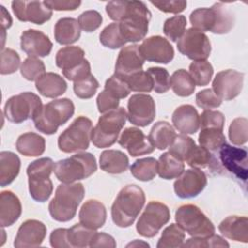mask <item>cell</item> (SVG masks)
Returning a JSON list of instances; mask_svg holds the SVG:
<instances>
[{
    "mask_svg": "<svg viewBox=\"0 0 248 248\" xmlns=\"http://www.w3.org/2000/svg\"><path fill=\"white\" fill-rule=\"evenodd\" d=\"M218 229L229 239L243 243L248 242V219L246 216H229L219 224Z\"/></svg>",
    "mask_w": 248,
    "mask_h": 248,
    "instance_id": "obj_27",
    "label": "cell"
},
{
    "mask_svg": "<svg viewBox=\"0 0 248 248\" xmlns=\"http://www.w3.org/2000/svg\"><path fill=\"white\" fill-rule=\"evenodd\" d=\"M207 184L205 173L198 169H189L174 181L173 189L176 196L180 199H191L202 192Z\"/></svg>",
    "mask_w": 248,
    "mask_h": 248,
    "instance_id": "obj_16",
    "label": "cell"
},
{
    "mask_svg": "<svg viewBox=\"0 0 248 248\" xmlns=\"http://www.w3.org/2000/svg\"><path fill=\"white\" fill-rule=\"evenodd\" d=\"M53 169L54 163L48 157L37 159L27 167L26 172L28 175L29 193L36 202H46L51 196L53 184L49 176Z\"/></svg>",
    "mask_w": 248,
    "mask_h": 248,
    "instance_id": "obj_7",
    "label": "cell"
},
{
    "mask_svg": "<svg viewBox=\"0 0 248 248\" xmlns=\"http://www.w3.org/2000/svg\"><path fill=\"white\" fill-rule=\"evenodd\" d=\"M73 88L77 97L80 99H90L95 95L99 88V82L93 75H90L82 79L75 81Z\"/></svg>",
    "mask_w": 248,
    "mask_h": 248,
    "instance_id": "obj_49",
    "label": "cell"
},
{
    "mask_svg": "<svg viewBox=\"0 0 248 248\" xmlns=\"http://www.w3.org/2000/svg\"><path fill=\"white\" fill-rule=\"evenodd\" d=\"M36 89L46 98H56L67 90V82L56 73H45L36 80Z\"/></svg>",
    "mask_w": 248,
    "mask_h": 248,
    "instance_id": "obj_28",
    "label": "cell"
},
{
    "mask_svg": "<svg viewBox=\"0 0 248 248\" xmlns=\"http://www.w3.org/2000/svg\"><path fill=\"white\" fill-rule=\"evenodd\" d=\"M170 86L172 91L180 97H188L195 91L196 84L190 74L184 70H176L170 77Z\"/></svg>",
    "mask_w": 248,
    "mask_h": 248,
    "instance_id": "obj_37",
    "label": "cell"
},
{
    "mask_svg": "<svg viewBox=\"0 0 248 248\" xmlns=\"http://www.w3.org/2000/svg\"><path fill=\"white\" fill-rule=\"evenodd\" d=\"M132 175L140 181H150L157 174V160L146 157L136 160L130 167Z\"/></svg>",
    "mask_w": 248,
    "mask_h": 248,
    "instance_id": "obj_38",
    "label": "cell"
},
{
    "mask_svg": "<svg viewBox=\"0 0 248 248\" xmlns=\"http://www.w3.org/2000/svg\"><path fill=\"white\" fill-rule=\"evenodd\" d=\"M62 73H63V76L65 78H67V79L72 80L74 82L92 75L90 63L88 62L87 59H84L83 62L80 63L78 66H77L73 69H70V70L62 71Z\"/></svg>",
    "mask_w": 248,
    "mask_h": 248,
    "instance_id": "obj_58",
    "label": "cell"
},
{
    "mask_svg": "<svg viewBox=\"0 0 248 248\" xmlns=\"http://www.w3.org/2000/svg\"><path fill=\"white\" fill-rule=\"evenodd\" d=\"M125 80L127 81L131 91L148 93L151 90H153V81L150 75L147 72H138L129 77L128 78H126Z\"/></svg>",
    "mask_w": 248,
    "mask_h": 248,
    "instance_id": "obj_50",
    "label": "cell"
},
{
    "mask_svg": "<svg viewBox=\"0 0 248 248\" xmlns=\"http://www.w3.org/2000/svg\"><path fill=\"white\" fill-rule=\"evenodd\" d=\"M20 170V159L12 151L0 152V185L5 187L11 184Z\"/></svg>",
    "mask_w": 248,
    "mask_h": 248,
    "instance_id": "obj_32",
    "label": "cell"
},
{
    "mask_svg": "<svg viewBox=\"0 0 248 248\" xmlns=\"http://www.w3.org/2000/svg\"><path fill=\"white\" fill-rule=\"evenodd\" d=\"M16 150L26 157H37L42 155L46 149V140L39 134L28 132L17 138Z\"/></svg>",
    "mask_w": 248,
    "mask_h": 248,
    "instance_id": "obj_31",
    "label": "cell"
},
{
    "mask_svg": "<svg viewBox=\"0 0 248 248\" xmlns=\"http://www.w3.org/2000/svg\"><path fill=\"white\" fill-rule=\"evenodd\" d=\"M185 240L184 230L177 224H170L162 232L156 245L157 248L182 247Z\"/></svg>",
    "mask_w": 248,
    "mask_h": 248,
    "instance_id": "obj_39",
    "label": "cell"
},
{
    "mask_svg": "<svg viewBox=\"0 0 248 248\" xmlns=\"http://www.w3.org/2000/svg\"><path fill=\"white\" fill-rule=\"evenodd\" d=\"M109 18L119 22L126 43H137L144 39L148 32L151 13L142 1H109L106 5Z\"/></svg>",
    "mask_w": 248,
    "mask_h": 248,
    "instance_id": "obj_1",
    "label": "cell"
},
{
    "mask_svg": "<svg viewBox=\"0 0 248 248\" xmlns=\"http://www.w3.org/2000/svg\"><path fill=\"white\" fill-rule=\"evenodd\" d=\"M196 104L203 109L216 108L222 104V100L213 92L212 89H203L197 93Z\"/></svg>",
    "mask_w": 248,
    "mask_h": 248,
    "instance_id": "obj_56",
    "label": "cell"
},
{
    "mask_svg": "<svg viewBox=\"0 0 248 248\" xmlns=\"http://www.w3.org/2000/svg\"><path fill=\"white\" fill-rule=\"evenodd\" d=\"M96 101L98 110L101 113H106L108 111L113 110L119 106V100L105 89L101 93H99Z\"/></svg>",
    "mask_w": 248,
    "mask_h": 248,
    "instance_id": "obj_57",
    "label": "cell"
},
{
    "mask_svg": "<svg viewBox=\"0 0 248 248\" xmlns=\"http://www.w3.org/2000/svg\"><path fill=\"white\" fill-rule=\"evenodd\" d=\"M153 81V90L156 93H166L170 87V77L165 68L150 67L146 71Z\"/></svg>",
    "mask_w": 248,
    "mask_h": 248,
    "instance_id": "obj_48",
    "label": "cell"
},
{
    "mask_svg": "<svg viewBox=\"0 0 248 248\" xmlns=\"http://www.w3.org/2000/svg\"><path fill=\"white\" fill-rule=\"evenodd\" d=\"M172 124L182 134H195L200 127V115L192 105H181L175 108L171 117Z\"/></svg>",
    "mask_w": 248,
    "mask_h": 248,
    "instance_id": "obj_24",
    "label": "cell"
},
{
    "mask_svg": "<svg viewBox=\"0 0 248 248\" xmlns=\"http://www.w3.org/2000/svg\"><path fill=\"white\" fill-rule=\"evenodd\" d=\"M96 232H97L95 230L87 228L81 223L74 225L71 229H69L68 232V238L71 247L83 248L90 246V243Z\"/></svg>",
    "mask_w": 248,
    "mask_h": 248,
    "instance_id": "obj_40",
    "label": "cell"
},
{
    "mask_svg": "<svg viewBox=\"0 0 248 248\" xmlns=\"http://www.w3.org/2000/svg\"><path fill=\"white\" fill-rule=\"evenodd\" d=\"M118 143L127 151L132 157H138L152 153L155 147L150 142L148 137H146L141 130L136 127L126 128L119 140Z\"/></svg>",
    "mask_w": 248,
    "mask_h": 248,
    "instance_id": "obj_23",
    "label": "cell"
},
{
    "mask_svg": "<svg viewBox=\"0 0 248 248\" xmlns=\"http://www.w3.org/2000/svg\"><path fill=\"white\" fill-rule=\"evenodd\" d=\"M187 19L185 16L178 15L166 19L164 23V33L172 42H177L185 32Z\"/></svg>",
    "mask_w": 248,
    "mask_h": 248,
    "instance_id": "obj_45",
    "label": "cell"
},
{
    "mask_svg": "<svg viewBox=\"0 0 248 248\" xmlns=\"http://www.w3.org/2000/svg\"><path fill=\"white\" fill-rule=\"evenodd\" d=\"M105 90L109 92L118 100L126 98L131 92L127 81L116 75H112L106 80Z\"/></svg>",
    "mask_w": 248,
    "mask_h": 248,
    "instance_id": "obj_51",
    "label": "cell"
},
{
    "mask_svg": "<svg viewBox=\"0 0 248 248\" xmlns=\"http://www.w3.org/2000/svg\"><path fill=\"white\" fill-rule=\"evenodd\" d=\"M152 5H154L158 10L164 13H171L178 14L185 10L187 6V2L183 0H170V1H151Z\"/></svg>",
    "mask_w": 248,
    "mask_h": 248,
    "instance_id": "obj_59",
    "label": "cell"
},
{
    "mask_svg": "<svg viewBox=\"0 0 248 248\" xmlns=\"http://www.w3.org/2000/svg\"><path fill=\"white\" fill-rule=\"evenodd\" d=\"M244 74L238 71L232 69L221 71L212 81V90L221 100H232L240 94Z\"/></svg>",
    "mask_w": 248,
    "mask_h": 248,
    "instance_id": "obj_15",
    "label": "cell"
},
{
    "mask_svg": "<svg viewBox=\"0 0 248 248\" xmlns=\"http://www.w3.org/2000/svg\"><path fill=\"white\" fill-rule=\"evenodd\" d=\"M84 50L77 46H69L60 48L55 56V63L62 71L73 69L83 62Z\"/></svg>",
    "mask_w": 248,
    "mask_h": 248,
    "instance_id": "obj_35",
    "label": "cell"
},
{
    "mask_svg": "<svg viewBox=\"0 0 248 248\" xmlns=\"http://www.w3.org/2000/svg\"><path fill=\"white\" fill-rule=\"evenodd\" d=\"M69 229H55L49 235L50 245L54 248H69L71 247L68 238Z\"/></svg>",
    "mask_w": 248,
    "mask_h": 248,
    "instance_id": "obj_60",
    "label": "cell"
},
{
    "mask_svg": "<svg viewBox=\"0 0 248 248\" xmlns=\"http://www.w3.org/2000/svg\"><path fill=\"white\" fill-rule=\"evenodd\" d=\"M44 2L50 10L54 11H75L81 4L78 0H47Z\"/></svg>",
    "mask_w": 248,
    "mask_h": 248,
    "instance_id": "obj_61",
    "label": "cell"
},
{
    "mask_svg": "<svg viewBox=\"0 0 248 248\" xmlns=\"http://www.w3.org/2000/svg\"><path fill=\"white\" fill-rule=\"evenodd\" d=\"M193 28L201 31H210L214 34L229 33L234 24V16L226 4L218 2L210 8H199L190 15Z\"/></svg>",
    "mask_w": 248,
    "mask_h": 248,
    "instance_id": "obj_3",
    "label": "cell"
},
{
    "mask_svg": "<svg viewBox=\"0 0 248 248\" xmlns=\"http://www.w3.org/2000/svg\"><path fill=\"white\" fill-rule=\"evenodd\" d=\"M99 38L104 46L111 49L119 48L126 44V41L120 31L119 22H112L107 25L100 33Z\"/></svg>",
    "mask_w": 248,
    "mask_h": 248,
    "instance_id": "obj_42",
    "label": "cell"
},
{
    "mask_svg": "<svg viewBox=\"0 0 248 248\" xmlns=\"http://www.w3.org/2000/svg\"><path fill=\"white\" fill-rule=\"evenodd\" d=\"M182 247H230V244L220 235L211 234L205 237H193L187 239Z\"/></svg>",
    "mask_w": 248,
    "mask_h": 248,
    "instance_id": "obj_53",
    "label": "cell"
},
{
    "mask_svg": "<svg viewBox=\"0 0 248 248\" xmlns=\"http://www.w3.org/2000/svg\"><path fill=\"white\" fill-rule=\"evenodd\" d=\"M92 121L85 116L77 117L58 138V147L62 152L73 153L86 150L92 133Z\"/></svg>",
    "mask_w": 248,
    "mask_h": 248,
    "instance_id": "obj_9",
    "label": "cell"
},
{
    "mask_svg": "<svg viewBox=\"0 0 248 248\" xmlns=\"http://www.w3.org/2000/svg\"><path fill=\"white\" fill-rule=\"evenodd\" d=\"M184 163L170 152H165L157 161V172L163 179L177 178L184 170Z\"/></svg>",
    "mask_w": 248,
    "mask_h": 248,
    "instance_id": "obj_34",
    "label": "cell"
},
{
    "mask_svg": "<svg viewBox=\"0 0 248 248\" xmlns=\"http://www.w3.org/2000/svg\"><path fill=\"white\" fill-rule=\"evenodd\" d=\"M127 113L124 108H117L100 116L92 129L91 140L98 148H106L116 142L119 133L125 125Z\"/></svg>",
    "mask_w": 248,
    "mask_h": 248,
    "instance_id": "obj_8",
    "label": "cell"
},
{
    "mask_svg": "<svg viewBox=\"0 0 248 248\" xmlns=\"http://www.w3.org/2000/svg\"><path fill=\"white\" fill-rule=\"evenodd\" d=\"M75 105L68 98L53 100L43 106L40 113L33 119L35 127L46 135L55 134L73 116Z\"/></svg>",
    "mask_w": 248,
    "mask_h": 248,
    "instance_id": "obj_6",
    "label": "cell"
},
{
    "mask_svg": "<svg viewBox=\"0 0 248 248\" xmlns=\"http://www.w3.org/2000/svg\"><path fill=\"white\" fill-rule=\"evenodd\" d=\"M89 247H116L115 239L106 232H96Z\"/></svg>",
    "mask_w": 248,
    "mask_h": 248,
    "instance_id": "obj_62",
    "label": "cell"
},
{
    "mask_svg": "<svg viewBox=\"0 0 248 248\" xmlns=\"http://www.w3.org/2000/svg\"><path fill=\"white\" fill-rule=\"evenodd\" d=\"M225 116L221 111L204 109L200 115V126L202 128H217L220 130L224 129Z\"/></svg>",
    "mask_w": 248,
    "mask_h": 248,
    "instance_id": "obj_55",
    "label": "cell"
},
{
    "mask_svg": "<svg viewBox=\"0 0 248 248\" xmlns=\"http://www.w3.org/2000/svg\"><path fill=\"white\" fill-rule=\"evenodd\" d=\"M84 187L81 183H62L58 185L54 198L48 204L50 216L58 222L72 220L78 206L84 198Z\"/></svg>",
    "mask_w": 248,
    "mask_h": 248,
    "instance_id": "obj_4",
    "label": "cell"
},
{
    "mask_svg": "<svg viewBox=\"0 0 248 248\" xmlns=\"http://www.w3.org/2000/svg\"><path fill=\"white\" fill-rule=\"evenodd\" d=\"M78 21L80 29L89 33L95 31L101 26L103 17L99 12L95 10H89L80 14Z\"/></svg>",
    "mask_w": 248,
    "mask_h": 248,
    "instance_id": "obj_54",
    "label": "cell"
},
{
    "mask_svg": "<svg viewBox=\"0 0 248 248\" xmlns=\"http://www.w3.org/2000/svg\"><path fill=\"white\" fill-rule=\"evenodd\" d=\"M170 218L169 207L160 202L151 201L145 206L137 223V232L144 237L155 236Z\"/></svg>",
    "mask_w": 248,
    "mask_h": 248,
    "instance_id": "obj_12",
    "label": "cell"
},
{
    "mask_svg": "<svg viewBox=\"0 0 248 248\" xmlns=\"http://www.w3.org/2000/svg\"><path fill=\"white\" fill-rule=\"evenodd\" d=\"M177 49L194 61H202L210 55L211 44L204 33L191 27L178 40Z\"/></svg>",
    "mask_w": 248,
    "mask_h": 248,
    "instance_id": "obj_13",
    "label": "cell"
},
{
    "mask_svg": "<svg viewBox=\"0 0 248 248\" xmlns=\"http://www.w3.org/2000/svg\"><path fill=\"white\" fill-rule=\"evenodd\" d=\"M0 8H1V25H2V31L5 32L6 29H8V28L11 27L13 20H12V17H11V16H10L9 12L5 9V7L1 5Z\"/></svg>",
    "mask_w": 248,
    "mask_h": 248,
    "instance_id": "obj_63",
    "label": "cell"
},
{
    "mask_svg": "<svg viewBox=\"0 0 248 248\" xmlns=\"http://www.w3.org/2000/svg\"><path fill=\"white\" fill-rule=\"evenodd\" d=\"M186 163L193 169L203 170L208 169L215 170L219 169V164L216 158L210 153L209 150L202 146H195L186 159Z\"/></svg>",
    "mask_w": 248,
    "mask_h": 248,
    "instance_id": "obj_36",
    "label": "cell"
},
{
    "mask_svg": "<svg viewBox=\"0 0 248 248\" xmlns=\"http://www.w3.org/2000/svg\"><path fill=\"white\" fill-rule=\"evenodd\" d=\"M12 10L18 20L39 25L49 20L52 16V10L44 1H13Z\"/></svg>",
    "mask_w": 248,
    "mask_h": 248,
    "instance_id": "obj_19",
    "label": "cell"
},
{
    "mask_svg": "<svg viewBox=\"0 0 248 248\" xmlns=\"http://www.w3.org/2000/svg\"><path fill=\"white\" fill-rule=\"evenodd\" d=\"M139 50L144 60L168 64L174 57V49L170 43L164 37L156 35L144 39Z\"/></svg>",
    "mask_w": 248,
    "mask_h": 248,
    "instance_id": "obj_17",
    "label": "cell"
},
{
    "mask_svg": "<svg viewBox=\"0 0 248 248\" xmlns=\"http://www.w3.org/2000/svg\"><path fill=\"white\" fill-rule=\"evenodd\" d=\"M139 245H143V246H147V247H149V244H147V243H144V242H139V240L138 239H136L134 242H131V243H129L128 245H127V247H130V246H139Z\"/></svg>",
    "mask_w": 248,
    "mask_h": 248,
    "instance_id": "obj_64",
    "label": "cell"
},
{
    "mask_svg": "<svg viewBox=\"0 0 248 248\" xmlns=\"http://www.w3.org/2000/svg\"><path fill=\"white\" fill-rule=\"evenodd\" d=\"M226 142L223 130L217 128H202L199 135V143L209 151L218 150Z\"/></svg>",
    "mask_w": 248,
    "mask_h": 248,
    "instance_id": "obj_41",
    "label": "cell"
},
{
    "mask_svg": "<svg viewBox=\"0 0 248 248\" xmlns=\"http://www.w3.org/2000/svg\"><path fill=\"white\" fill-rule=\"evenodd\" d=\"M19 199L12 191H3L0 194V223L1 227L14 225L21 214Z\"/></svg>",
    "mask_w": 248,
    "mask_h": 248,
    "instance_id": "obj_26",
    "label": "cell"
},
{
    "mask_svg": "<svg viewBox=\"0 0 248 248\" xmlns=\"http://www.w3.org/2000/svg\"><path fill=\"white\" fill-rule=\"evenodd\" d=\"M97 170V162L93 154L81 152L54 164V174L62 183H74L85 179Z\"/></svg>",
    "mask_w": 248,
    "mask_h": 248,
    "instance_id": "obj_5",
    "label": "cell"
},
{
    "mask_svg": "<svg viewBox=\"0 0 248 248\" xmlns=\"http://www.w3.org/2000/svg\"><path fill=\"white\" fill-rule=\"evenodd\" d=\"M100 168L111 174H118L124 172L129 167V159L127 155L115 149L105 150L100 155Z\"/></svg>",
    "mask_w": 248,
    "mask_h": 248,
    "instance_id": "obj_30",
    "label": "cell"
},
{
    "mask_svg": "<svg viewBox=\"0 0 248 248\" xmlns=\"http://www.w3.org/2000/svg\"><path fill=\"white\" fill-rule=\"evenodd\" d=\"M248 121L245 117H237L229 127V139L234 145H242L248 139Z\"/></svg>",
    "mask_w": 248,
    "mask_h": 248,
    "instance_id": "obj_46",
    "label": "cell"
},
{
    "mask_svg": "<svg viewBox=\"0 0 248 248\" xmlns=\"http://www.w3.org/2000/svg\"><path fill=\"white\" fill-rule=\"evenodd\" d=\"M145 202V195L140 187L129 184L123 187L111 205V218L120 228H128L137 219Z\"/></svg>",
    "mask_w": 248,
    "mask_h": 248,
    "instance_id": "obj_2",
    "label": "cell"
},
{
    "mask_svg": "<svg viewBox=\"0 0 248 248\" xmlns=\"http://www.w3.org/2000/svg\"><path fill=\"white\" fill-rule=\"evenodd\" d=\"M46 234V227L43 222L35 219L26 220L17 230L14 246L16 248L38 247L43 243Z\"/></svg>",
    "mask_w": 248,
    "mask_h": 248,
    "instance_id": "obj_21",
    "label": "cell"
},
{
    "mask_svg": "<svg viewBox=\"0 0 248 248\" xmlns=\"http://www.w3.org/2000/svg\"><path fill=\"white\" fill-rule=\"evenodd\" d=\"M175 136V131L169 122L158 121L152 126L148 139L154 147L164 150L170 146Z\"/></svg>",
    "mask_w": 248,
    "mask_h": 248,
    "instance_id": "obj_33",
    "label": "cell"
},
{
    "mask_svg": "<svg viewBox=\"0 0 248 248\" xmlns=\"http://www.w3.org/2000/svg\"><path fill=\"white\" fill-rule=\"evenodd\" d=\"M80 26L74 17H62L54 26V38L60 45H71L80 37Z\"/></svg>",
    "mask_w": 248,
    "mask_h": 248,
    "instance_id": "obj_29",
    "label": "cell"
},
{
    "mask_svg": "<svg viewBox=\"0 0 248 248\" xmlns=\"http://www.w3.org/2000/svg\"><path fill=\"white\" fill-rule=\"evenodd\" d=\"M195 146L196 142L192 138L184 134L176 135L169 146V152H170L172 155L179 158L180 160L186 161L188 155Z\"/></svg>",
    "mask_w": 248,
    "mask_h": 248,
    "instance_id": "obj_44",
    "label": "cell"
},
{
    "mask_svg": "<svg viewBox=\"0 0 248 248\" xmlns=\"http://www.w3.org/2000/svg\"><path fill=\"white\" fill-rule=\"evenodd\" d=\"M79 223L87 228L97 230L102 228L107 219V210L105 205L97 200L86 201L78 213Z\"/></svg>",
    "mask_w": 248,
    "mask_h": 248,
    "instance_id": "obj_25",
    "label": "cell"
},
{
    "mask_svg": "<svg viewBox=\"0 0 248 248\" xmlns=\"http://www.w3.org/2000/svg\"><path fill=\"white\" fill-rule=\"evenodd\" d=\"M42 100L33 92H22L9 98L4 106L6 118L16 124L34 119L42 110Z\"/></svg>",
    "mask_w": 248,
    "mask_h": 248,
    "instance_id": "obj_10",
    "label": "cell"
},
{
    "mask_svg": "<svg viewBox=\"0 0 248 248\" xmlns=\"http://www.w3.org/2000/svg\"><path fill=\"white\" fill-rule=\"evenodd\" d=\"M127 118L131 124L140 127L149 125L155 118L156 108L153 98L148 94H134L127 104Z\"/></svg>",
    "mask_w": 248,
    "mask_h": 248,
    "instance_id": "obj_14",
    "label": "cell"
},
{
    "mask_svg": "<svg viewBox=\"0 0 248 248\" xmlns=\"http://www.w3.org/2000/svg\"><path fill=\"white\" fill-rule=\"evenodd\" d=\"M189 74L198 86L207 85L213 76V67L206 61H194L189 66Z\"/></svg>",
    "mask_w": 248,
    "mask_h": 248,
    "instance_id": "obj_43",
    "label": "cell"
},
{
    "mask_svg": "<svg viewBox=\"0 0 248 248\" xmlns=\"http://www.w3.org/2000/svg\"><path fill=\"white\" fill-rule=\"evenodd\" d=\"M175 221L193 237H205L215 232V227L195 204H183L175 211Z\"/></svg>",
    "mask_w": 248,
    "mask_h": 248,
    "instance_id": "obj_11",
    "label": "cell"
},
{
    "mask_svg": "<svg viewBox=\"0 0 248 248\" xmlns=\"http://www.w3.org/2000/svg\"><path fill=\"white\" fill-rule=\"evenodd\" d=\"M143 63L144 59L139 50L138 45L124 46L118 53L114 75L126 79L132 75L142 71Z\"/></svg>",
    "mask_w": 248,
    "mask_h": 248,
    "instance_id": "obj_20",
    "label": "cell"
},
{
    "mask_svg": "<svg viewBox=\"0 0 248 248\" xmlns=\"http://www.w3.org/2000/svg\"><path fill=\"white\" fill-rule=\"evenodd\" d=\"M20 65V57L18 53L12 48H4L1 51V75H10L18 69Z\"/></svg>",
    "mask_w": 248,
    "mask_h": 248,
    "instance_id": "obj_52",
    "label": "cell"
},
{
    "mask_svg": "<svg viewBox=\"0 0 248 248\" xmlns=\"http://www.w3.org/2000/svg\"><path fill=\"white\" fill-rule=\"evenodd\" d=\"M46 73V66L42 60L37 57H27L20 65L21 76L30 81L37 80Z\"/></svg>",
    "mask_w": 248,
    "mask_h": 248,
    "instance_id": "obj_47",
    "label": "cell"
},
{
    "mask_svg": "<svg viewBox=\"0 0 248 248\" xmlns=\"http://www.w3.org/2000/svg\"><path fill=\"white\" fill-rule=\"evenodd\" d=\"M20 47L28 57H45L52 49V43L44 32L28 29L20 36Z\"/></svg>",
    "mask_w": 248,
    "mask_h": 248,
    "instance_id": "obj_22",
    "label": "cell"
},
{
    "mask_svg": "<svg viewBox=\"0 0 248 248\" xmlns=\"http://www.w3.org/2000/svg\"><path fill=\"white\" fill-rule=\"evenodd\" d=\"M219 155L225 169L245 182L248 176L247 150L225 142L219 148Z\"/></svg>",
    "mask_w": 248,
    "mask_h": 248,
    "instance_id": "obj_18",
    "label": "cell"
}]
</instances>
